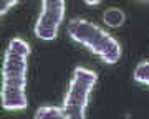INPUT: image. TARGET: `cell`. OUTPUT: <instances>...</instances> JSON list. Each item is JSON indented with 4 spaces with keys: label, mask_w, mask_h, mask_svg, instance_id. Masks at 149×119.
Returning <instances> with one entry per match:
<instances>
[{
    "label": "cell",
    "mask_w": 149,
    "mask_h": 119,
    "mask_svg": "<svg viewBox=\"0 0 149 119\" xmlns=\"http://www.w3.org/2000/svg\"><path fill=\"white\" fill-rule=\"evenodd\" d=\"M86 5H100V0H86Z\"/></svg>",
    "instance_id": "9"
},
{
    "label": "cell",
    "mask_w": 149,
    "mask_h": 119,
    "mask_svg": "<svg viewBox=\"0 0 149 119\" xmlns=\"http://www.w3.org/2000/svg\"><path fill=\"white\" fill-rule=\"evenodd\" d=\"M134 80L138 83L149 84V61H143L134 70Z\"/></svg>",
    "instance_id": "7"
},
{
    "label": "cell",
    "mask_w": 149,
    "mask_h": 119,
    "mask_svg": "<svg viewBox=\"0 0 149 119\" xmlns=\"http://www.w3.org/2000/svg\"><path fill=\"white\" fill-rule=\"evenodd\" d=\"M96 80L98 75L95 71L81 66L74 68L68 93L63 101V108H60V113L65 119H86L85 111L90 101V93L96 84Z\"/></svg>",
    "instance_id": "3"
},
{
    "label": "cell",
    "mask_w": 149,
    "mask_h": 119,
    "mask_svg": "<svg viewBox=\"0 0 149 119\" xmlns=\"http://www.w3.org/2000/svg\"><path fill=\"white\" fill-rule=\"evenodd\" d=\"M35 119H65L60 113V108H53V106H43L38 108L35 113Z\"/></svg>",
    "instance_id": "6"
},
{
    "label": "cell",
    "mask_w": 149,
    "mask_h": 119,
    "mask_svg": "<svg viewBox=\"0 0 149 119\" xmlns=\"http://www.w3.org/2000/svg\"><path fill=\"white\" fill-rule=\"evenodd\" d=\"M15 5H18V0H10V2H2V3H0V13H2V15H5L7 12L10 10L12 7H15Z\"/></svg>",
    "instance_id": "8"
},
{
    "label": "cell",
    "mask_w": 149,
    "mask_h": 119,
    "mask_svg": "<svg viewBox=\"0 0 149 119\" xmlns=\"http://www.w3.org/2000/svg\"><path fill=\"white\" fill-rule=\"evenodd\" d=\"M124 12L121 8H108L104 13H103V22L106 23L108 27H113V28H118L121 27L123 23H124Z\"/></svg>",
    "instance_id": "5"
},
{
    "label": "cell",
    "mask_w": 149,
    "mask_h": 119,
    "mask_svg": "<svg viewBox=\"0 0 149 119\" xmlns=\"http://www.w3.org/2000/svg\"><path fill=\"white\" fill-rule=\"evenodd\" d=\"M30 45L22 38H12L2 66V108L18 111L28 106L25 94L27 86V58Z\"/></svg>",
    "instance_id": "1"
},
{
    "label": "cell",
    "mask_w": 149,
    "mask_h": 119,
    "mask_svg": "<svg viewBox=\"0 0 149 119\" xmlns=\"http://www.w3.org/2000/svg\"><path fill=\"white\" fill-rule=\"evenodd\" d=\"M68 35L71 40L88 46L108 65H114L121 58V45L118 40L90 20L73 18L68 23Z\"/></svg>",
    "instance_id": "2"
},
{
    "label": "cell",
    "mask_w": 149,
    "mask_h": 119,
    "mask_svg": "<svg viewBox=\"0 0 149 119\" xmlns=\"http://www.w3.org/2000/svg\"><path fill=\"white\" fill-rule=\"evenodd\" d=\"M65 17V2L63 0H43L42 13L35 23V35L40 40L50 42L58 35V27Z\"/></svg>",
    "instance_id": "4"
}]
</instances>
